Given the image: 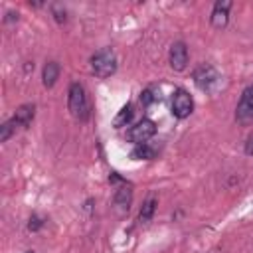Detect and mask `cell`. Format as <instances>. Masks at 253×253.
<instances>
[{"label":"cell","instance_id":"4","mask_svg":"<svg viewBox=\"0 0 253 253\" xmlns=\"http://www.w3.org/2000/svg\"><path fill=\"white\" fill-rule=\"evenodd\" d=\"M235 121L243 126H251L253 125V87H247L237 103L235 109Z\"/></svg>","mask_w":253,"mask_h":253},{"label":"cell","instance_id":"12","mask_svg":"<svg viewBox=\"0 0 253 253\" xmlns=\"http://www.w3.org/2000/svg\"><path fill=\"white\" fill-rule=\"evenodd\" d=\"M156 198L154 196H148L146 200H144V204H142V208H140V211H138V221L140 223H148L150 219H152V215H154V211H156Z\"/></svg>","mask_w":253,"mask_h":253},{"label":"cell","instance_id":"9","mask_svg":"<svg viewBox=\"0 0 253 253\" xmlns=\"http://www.w3.org/2000/svg\"><path fill=\"white\" fill-rule=\"evenodd\" d=\"M229 8H231V2H229V0H219V2H215L213 10H211V26H213V28H225Z\"/></svg>","mask_w":253,"mask_h":253},{"label":"cell","instance_id":"5","mask_svg":"<svg viewBox=\"0 0 253 253\" xmlns=\"http://www.w3.org/2000/svg\"><path fill=\"white\" fill-rule=\"evenodd\" d=\"M154 132H156L154 121L142 119V121H138L134 126H130V128L126 130V138H128L130 142H134V144H144L148 138L154 136Z\"/></svg>","mask_w":253,"mask_h":253},{"label":"cell","instance_id":"3","mask_svg":"<svg viewBox=\"0 0 253 253\" xmlns=\"http://www.w3.org/2000/svg\"><path fill=\"white\" fill-rule=\"evenodd\" d=\"M217 79H219V75H217L215 67L210 65V63H200V65L194 69V83H196V87L202 89V91H211V89L215 87Z\"/></svg>","mask_w":253,"mask_h":253},{"label":"cell","instance_id":"10","mask_svg":"<svg viewBox=\"0 0 253 253\" xmlns=\"http://www.w3.org/2000/svg\"><path fill=\"white\" fill-rule=\"evenodd\" d=\"M34 115H36V107L34 105H20L16 109V115H14V121L18 126H28L32 121H34Z\"/></svg>","mask_w":253,"mask_h":253},{"label":"cell","instance_id":"17","mask_svg":"<svg viewBox=\"0 0 253 253\" xmlns=\"http://www.w3.org/2000/svg\"><path fill=\"white\" fill-rule=\"evenodd\" d=\"M42 225H43L42 217H38V215H32V217H30V223H28V229H30V231H36V229H40Z\"/></svg>","mask_w":253,"mask_h":253},{"label":"cell","instance_id":"2","mask_svg":"<svg viewBox=\"0 0 253 253\" xmlns=\"http://www.w3.org/2000/svg\"><path fill=\"white\" fill-rule=\"evenodd\" d=\"M117 69V55L111 47H103L91 55V71L97 77H109Z\"/></svg>","mask_w":253,"mask_h":253},{"label":"cell","instance_id":"18","mask_svg":"<svg viewBox=\"0 0 253 253\" xmlns=\"http://www.w3.org/2000/svg\"><path fill=\"white\" fill-rule=\"evenodd\" d=\"M53 16H55V20H57L59 24H63V22H65V10H59V6H57V4L53 6Z\"/></svg>","mask_w":253,"mask_h":253},{"label":"cell","instance_id":"15","mask_svg":"<svg viewBox=\"0 0 253 253\" xmlns=\"http://www.w3.org/2000/svg\"><path fill=\"white\" fill-rule=\"evenodd\" d=\"M16 126H18V125H16L14 119H12V121H6V123L0 126V142H6V140L12 136V132L16 130Z\"/></svg>","mask_w":253,"mask_h":253},{"label":"cell","instance_id":"6","mask_svg":"<svg viewBox=\"0 0 253 253\" xmlns=\"http://www.w3.org/2000/svg\"><path fill=\"white\" fill-rule=\"evenodd\" d=\"M192 109H194V101L190 93L186 89H176L172 95V115L178 119H186L190 117Z\"/></svg>","mask_w":253,"mask_h":253},{"label":"cell","instance_id":"20","mask_svg":"<svg viewBox=\"0 0 253 253\" xmlns=\"http://www.w3.org/2000/svg\"><path fill=\"white\" fill-rule=\"evenodd\" d=\"M30 253H32V251H30Z\"/></svg>","mask_w":253,"mask_h":253},{"label":"cell","instance_id":"8","mask_svg":"<svg viewBox=\"0 0 253 253\" xmlns=\"http://www.w3.org/2000/svg\"><path fill=\"white\" fill-rule=\"evenodd\" d=\"M113 204H115L117 213H121V215L126 213V211L130 210V204H132V190H130V186H126V184L119 186L117 192H115Z\"/></svg>","mask_w":253,"mask_h":253},{"label":"cell","instance_id":"19","mask_svg":"<svg viewBox=\"0 0 253 253\" xmlns=\"http://www.w3.org/2000/svg\"><path fill=\"white\" fill-rule=\"evenodd\" d=\"M245 152L249 154V156H253V134L247 138V142H245Z\"/></svg>","mask_w":253,"mask_h":253},{"label":"cell","instance_id":"7","mask_svg":"<svg viewBox=\"0 0 253 253\" xmlns=\"http://www.w3.org/2000/svg\"><path fill=\"white\" fill-rule=\"evenodd\" d=\"M168 61L170 67L174 71H184L188 65V47L184 42H174L170 45V53H168Z\"/></svg>","mask_w":253,"mask_h":253},{"label":"cell","instance_id":"13","mask_svg":"<svg viewBox=\"0 0 253 253\" xmlns=\"http://www.w3.org/2000/svg\"><path fill=\"white\" fill-rule=\"evenodd\" d=\"M130 156L134 158V160H150V158H154L156 156V148L154 146H150V144H136L134 146V150L130 152Z\"/></svg>","mask_w":253,"mask_h":253},{"label":"cell","instance_id":"16","mask_svg":"<svg viewBox=\"0 0 253 253\" xmlns=\"http://www.w3.org/2000/svg\"><path fill=\"white\" fill-rule=\"evenodd\" d=\"M154 99H156V95L152 93V89H144V91L140 93V103H142L144 107H148V105H150Z\"/></svg>","mask_w":253,"mask_h":253},{"label":"cell","instance_id":"1","mask_svg":"<svg viewBox=\"0 0 253 253\" xmlns=\"http://www.w3.org/2000/svg\"><path fill=\"white\" fill-rule=\"evenodd\" d=\"M67 107L71 111V115L77 119V121H87L89 119V103H87V95H85V89L81 83L73 81L69 85V91H67Z\"/></svg>","mask_w":253,"mask_h":253},{"label":"cell","instance_id":"14","mask_svg":"<svg viewBox=\"0 0 253 253\" xmlns=\"http://www.w3.org/2000/svg\"><path fill=\"white\" fill-rule=\"evenodd\" d=\"M132 113H134V111H132V105H130V103H128V105H125V107H123V109L119 111V115L115 117L113 125H115L117 128L125 126V125H126V123H128V121L132 119Z\"/></svg>","mask_w":253,"mask_h":253},{"label":"cell","instance_id":"11","mask_svg":"<svg viewBox=\"0 0 253 253\" xmlns=\"http://www.w3.org/2000/svg\"><path fill=\"white\" fill-rule=\"evenodd\" d=\"M59 77V65L55 61H47L43 65V71H42V79H43V85L45 87H53L55 81Z\"/></svg>","mask_w":253,"mask_h":253}]
</instances>
